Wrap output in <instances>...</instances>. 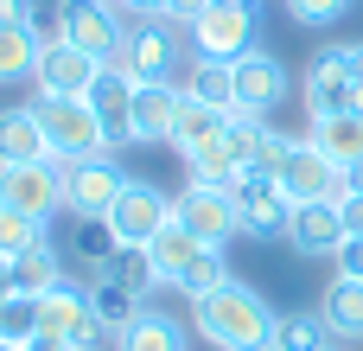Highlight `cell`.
I'll use <instances>...</instances> for the list:
<instances>
[{"mask_svg":"<svg viewBox=\"0 0 363 351\" xmlns=\"http://www.w3.org/2000/svg\"><path fill=\"white\" fill-rule=\"evenodd\" d=\"M274 307L249 288V281H223V288H211V294H198L191 301V333L204 339V345L217 351H262L268 339H274Z\"/></svg>","mask_w":363,"mask_h":351,"instance_id":"obj_1","label":"cell"},{"mask_svg":"<svg viewBox=\"0 0 363 351\" xmlns=\"http://www.w3.org/2000/svg\"><path fill=\"white\" fill-rule=\"evenodd\" d=\"M32 109H38L45 141H51V160L77 166V160H102V153H115V134L96 122V109H89L83 96H38Z\"/></svg>","mask_w":363,"mask_h":351,"instance_id":"obj_2","label":"cell"},{"mask_svg":"<svg viewBox=\"0 0 363 351\" xmlns=\"http://www.w3.org/2000/svg\"><path fill=\"white\" fill-rule=\"evenodd\" d=\"M230 198H236L242 237H255V243H287V230H294V198L281 192L274 166H242V173L230 179Z\"/></svg>","mask_w":363,"mask_h":351,"instance_id":"obj_3","label":"cell"},{"mask_svg":"<svg viewBox=\"0 0 363 351\" xmlns=\"http://www.w3.org/2000/svg\"><path fill=\"white\" fill-rule=\"evenodd\" d=\"M121 70H134L140 83H172V70L185 64V26L153 13V19H128V38L115 51Z\"/></svg>","mask_w":363,"mask_h":351,"instance_id":"obj_4","label":"cell"},{"mask_svg":"<svg viewBox=\"0 0 363 351\" xmlns=\"http://www.w3.org/2000/svg\"><path fill=\"white\" fill-rule=\"evenodd\" d=\"M274 179H281V192L294 198V205H319V198H345V173L313 147V134H287L281 141V153H274Z\"/></svg>","mask_w":363,"mask_h":351,"instance_id":"obj_5","label":"cell"},{"mask_svg":"<svg viewBox=\"0 0 363 351\" xmlns=\"http://www.w3.org/2000/svg\"><path fill=\"white\" fill-rule=\"evenodd\" d=\"M51 38H64V45L108 64L121 51V38H128V13L115 0H57V32Z\"/></svg>","mask_w":363,"mask_h":351,"instance_id":"obj_6","label":"cell"},{"mask_svg":"<svg viewBox=\"0 0 363 351\" xmlns=\"http://www.w3.org/2000/svg\"><path fill=\"white\" fill-rule=\"evenodd\" d=\"M172 224H185L198 243H230V237H242V217H236L230 185H198V179H185V192L172 198Z\"/></svg>","mask_w":363,"mask_h":351,"instance_id":"obj_7","label":"cell"},{"mask_svg":"<svg viewBox=\"0 0 363 351\" xmlns=\"http://www.w3.org/2000/svg\"><path fill=\"white\" fill-rule=\"evenodd\" d=\"M191 51H198V58H217V64H236V58L262 51V45H255V13L211 0V6L191 19Z\"/></svg>","mask_w":363,"mask_h":351,"instance_id":"obj_8","label":"cell"},{"mask_svg":"<svg viewBox=\"0 0 363 351\" xmlns=\"http://www.w3.org/2000/svg\"><path fill=\"white\" fill-rule=\"evenodd\" d=\"M121 192H128V173L115 166V153L64 166V211L70 217H108Z\"/></svg>","mask_w":363,"mask_h":351,"instance_id":"obj_9","label":"cell"},{"mask_svg":"<svg viewBox=\"0 0 363 351\" xmlns=\"http://www.w3.org/2000/svg\"><path fill=\"white\" fill-rule=\"evenodd\" d=\"M166 224H172V198H166L160 185H147V179H128V192H121V198H115V211H108L115 243L147 249V243H153Z\"/></svg>","mask_w":363,"mask_h":351,"instance_id":"obj_10","label":"cell"},{"mask_svg":"<svg viewBox=\"0 0 363 351\" xmlns=\"http://www.w3.org/2000/svg\"><path fill=\"white\" fill-rule=\"evenodd\" d=\"M0 205L26 211V217H45L64 211V160H38V166H0Z\"/></svg>","mask_w":363,"mask_h":351,"instance_id":"obj_11","label":"cell"},{"mask_svg":"<svg viewBox=\"0 0 363 351\" xmlns=\"http://www.w3.org/2000/svg\"><path fill=\"white\" fill-rule=\"evenodd\" d=\"M96 70H102V58H89V51H77V45H64V38H45L32 90H38V96H89Z\"/></svg>","mask_w":363,"mask_h":351,"instance_id":"obj_12","label":"cell"},{"mask_svg":"<svg viewBox=\"0 0 363 351\" xmlns=\"http://www.w3.org/2000/svg\"><path fill=\"white\" fill-rule=\"evenodd\" d=\"M281 96H287V64L274 51L236 58V115H274Z\"/></svg>","mask_w":363,"mask_h":351,"instance_id":"obj_13","label":"cell"},{"mask_svg":"<svg viewBox=\"0 0 363 351\" xmlns=\"http://www.w3.org/2000/svg\"><path fill=\"white\" fill-rule=\"evenodd\" d=\"M134 96H140V77L134 70H121L115 58L96 70V83H89V109H96V122L115 134V147H128V122H134Z\"/></svg>","mask_w":363,"mask_h":351,"instance_id":"obj_14","label":"cell"},{"mask_svg":"<svg viewBox=\"0 0 363 351\" xmlns=\"http://www.w3.org/2000/svg\"><path fill=\"white\" fill-rule=\"evenodd\" d=\"M179 109H185V90L179 83H140L134 96V122H128V141L134 147H172V128H179Z\"/></svg>","mask_w":363,"mask_h":351,"instance_id":"obj_15","label":"cell"},{"mask_svg":"<svg viewBox=\"0 0 363 351\" xmlns=\"http://www.w3.org/2000/svg\"><path fill=\"white\" fill-rule=\"evenodd\" d=\"M345 211H338V198H319V205H294V230H287V243L300 249V256H338L345 249Z\"/></svg>","mask_w":363,"mask_h":351,"instance_id":"obj_16","label":"cell"},{"mask_svg":"<svg viewBox=\"0 0 363 351\" xmlns=\"http://www.w3.org/2000/svg\"><path fill=\"white\" fill-rule=\"evenodd\" d=\"M51 160V141L38 128V109L19 102V109H0V166H38Z\"/></svg>","mask_w":363,"mask_h":351,"instance_id":"obj_17","label":"cell"},{"mask_svg":"<svg viewBox=\"0 0 363 351\" xmlns=\"http://www.w3.org/2000/svg\"><path fill=\"white\" fill-rule=\"evenodd\" d=\"M115 351H191V333H185V320H172L160 307H140V320L128 333H115Z\"/></svg>","mask_w":363,"mask_h":351,"instance_id":"obj_18","label":"cell"},{"mask_svg":"<svg viewBox=\"0 0 363 351\" xmlns=\"http://www.w3.org/2000/svg\"><path fill=\"white\" fill-rule=\"evenodd\" d=\"M306 134H313V147H319L338 173L363 166V115H332V122H313Z\"/></svg>","mask_w":363,"mask_h":351,"instance_id":"obj_19","label":"cell"},{"mask_svg":"<svg viewBox=\"0 0 363 351\" xmlns=\"http://www.w3.org/2000/svg\"><path fill=\"white\" fill-rule=\"evenodd\" d=\"M300 102L313 122H332V115H357V83L332 77V70H313L306 64V83H300Z\"/></svg>","mask_w":363,"mask_h":351,"instance_id":"obj_20","label":"cell"},{"mask_svg":"<svg viewBox=\"0 0 363 351\" xmlns=\"http://www.w3.org/2000/svg\"><path fill=\"white\" fill-rule=\"evenodd\" d=\"M223 128H230V109H211V102L185 96V109H179V128H172V153H179V160H191V153H198V147H211Z\"/></svg>","mask_w":363,"mask_h":351,"instance_id":"obj_21","label":"cell"},{"mask_svg":"<svg viewBox=\"0 0 363 351\" xmlns=\"http://www.w3.org/2000/svg\"><path fill=\"white\" fill-rule=\"evenodd\" d=\"M13 281H19V294H51V288H64L70 281V269H64V249L57 243H38V249H26V256H13Z\"/></svg>","mask_w":363,"mask_h":351,"instance_id":"obj_22","label":"cell"},{"mask_svg":"<svg viewBox=\"0 0 363 351\" xmlns=\"http://www.w3.org/2000/svg\"><path fill=\"white\" fill-rule=\"evenodd\" d=\"M319 313H325V326L338 333V345L363 339V281H351V275H332V288H325Z\"/></svg>","mask_w":363,"mask_h":351,"instance_id":"obj_23","label":"cell"},{"mask_svg":"<svg viewBox=\"0 0 363 351\" xmlns=\"http://www.w3.org/2000/svg\"><path fill=\"white\" fill-rule=\"evenodd\" d=\"M38 26H0V83H32L38 77Z\"/></svg>","mask_w":363,"mask_h":351,"instance_id":"obj_24","label":"cell"},{"mask_svg":"<svg viewBox=\"0 0 363 351\" xmlns=\"http://www.w3.org/2000/svg\"><path fill=\"white\" fill-rule=\"evenodd\" d=\"M198 249H204V243H198L185 224H166V230L147 243V256H153V269H160V281H166V288H179V275L198 262Z\"/></svg>","mask_w":363,"mask_h":351,"instance_id":"obj_25","label":"cell"},{"mask_svg":"<svg viewBox=\"0 0 363 351\" xmlns=\"http://www.w3.org/2000/svg\"><path fill=\"white\" fill-rule=\"evenodd\" d=\"M89 313L102 320V333H128L140 320V294L121 288V281H108V275H96L89 281Z\"/></svg>","mask_w":363,"mask_h":351,"instance_id":"obj_26","label":"cell"},{"mask_svg":"<svg viewBox=\"0 0 363 351\" xmlns=\"http://www.w3.org/2000/svg\"><path fill=\"white\" fill-rule=\"evenodd\" d=\"M38 320H45V333H51V339H70L83 320H96V313H89V288H77V281L51 288V294L38 301Z\"/></svg>","mask_w":363,"mask_h":351,"instance_id":"obj_27","label":"cell"},{"mask_svg":"<svg viewBox=\"0 0 363 351\" xmlns=\"http://www.w3.org/2000/svg\"><path fill=\"white\" fill-rule=\"evenodd\" d=\"M268 345H274V351H332V345H338V333L325 326V313H281Z\"/></svg>","mask_w":363,"mask_h":351,"instance_id":"obj_28","label":"cell"},{"mask_svg":"<svg viewBox=\"0 0 363 351\" xmlns=\"http://www.w3.org/2000/svg\"><path fill=\"white\" fill-rule=\"evenodd\" d=\"M185 96L211 102V109H236V64H217V58H198L185 70Z\"/></svg>","mask_w":363,"mask_h":351,"instance_id":"obj_29","label":"cell"},{"mask_svg":"<svg viewBox=\"0 0 363 351\" xmlns=\"http://www.w3.org/2000/svg\"><path fill=\"white\" fill-rule=\"evenodd\" d=\"M115 249H121V243H115L108 217H77V224H70V256L89 269V281L108 269V256H115Z\"/></svg>","mask_w":363,"mask_h":351,"instance_id":"obj_30","label":"cell"},{"mask_svg":"<svg viewBox=\"0 0 363 351\" xmlns=\"http://www.w3.org/2000/svg\"><path fill=\"white\" fill-rule=\"evenodd\" d=\"M102 275H108V281H121V288H134L140 301H147L153 288H166V281H160V269H153V256H147V249H128V243L108 256V269H102Z\"/></svg>","mask_w":363,"mask_h":351,"instance_id":"obj_31","label":"cell"},{"mask_svg":"<svg viewBox=\"0 0 363 351\" xmlns=\"http://www.w3.org/2000/svg\"><path fill=\"white\" fill-rule=\"evenodd\" d=\"M185 173H191V179H198V185H230V179H236V173H242V160H236V147H230V141H223V134H217V141H211V147H198V153H191V160H185Z\"/></svg>","mask_w":363,"mask_h":351,"instance_id":"obj_32","label":"cell"},{"mask_svg":"<svg viewBox=\"0 0 363 351\" xmlns=\"http://www.w3.org/2000/svg\"><path fill=\"white\" fill-rule=\"evenodd\" d=\"M45 333V320H38V294H13V301H0V339L6 345H32Z\"/></svg>","mask_w":363,"mask_h":351,"instance_id":"obj_33","label":"cell"},{"mask_svg":"<svg viewBox=\"0 0 363 351\" xmlns=\"http://www.w3.org/2000/svg\"><path fill=\"white\" fill-rule=\"evenodd\" d=\"M38 243H51V237H45V217H26V211L0 205V256L13 262V256H26V249H38Z\"/></svg>","mask_w":363,"mask_h":351,"instance_id":"obj_34","label":"cell"},{"mask_svg":"<svg viewBox=\"0 0 363 351\" xmlns=\"http://www.w3.org/2000/svg\"><path fill=\"white\" fill-rule=\"evenodd\" d=\"M313 70H332V77H345V83H357V90H363V38H338V45H325V51L313 58Z\"/></svg>","mask_w":363,"mask_h":351,"instance_id":"obj_35","label":"cell"},{"mask_svg":"<svg viewBox=\"0 0 363 351\" xmlns=\"http://www.w3.org/2000/svg\"><path fill=\"white\" fill-rule=\"evenodd\" d=\"M287 13H294L300 26H332V19L351 13V0H287Z\"/></svg>","mask_w":363,"mask_h":351,"instance_id":"obj_36","label":"cell"},{"mask_svg":"<svg viewBox=\"0 0 363 351\" xmlns=\"http://www.w3.org/2000/svg\"><path fill=\"white\" fill-rule=\"evenodd\" d=\"M332 262H338V275H351V281H363V237H345V249H338Z\"/></svg>","mask_w":363,"mask_h":351,"instance_id":"obj_37","label":"cell"},{"mask_svg":"<svg viewBox=\"0 0 363 351\" xmlns=\"http://www.w3.org/2000/svg\"><path fill=\"white\" fill-rule=\"evenodd\" d=\"M0 26H38V0H0Z\"/></svg>","mask_w":363,"mask_h":351,"instance_id":"obj_38","label":"cell"},{"mask_svg":"<svg viewBox=\"0 0 363 351\" xmlns=\"http://www.w3.org/2000/svg\"><path fill=\"white\" fill-rule=\"evenodd\" d=\"M338 211H345V230L363 237V192H345V198H338Z\"/></svg>","mask_w":363,"mask_h":351,"instance_id":"obj_39","label":"cell"},{"mask_svg":"<svg viewBox=\"0 0 363 351\" xmlns=\"http://www.w3.org/2000/svg\"><path fill=\"white\" fill-rule=\"evenodd\" d=\"M128 19H153V13H172V0H115Z\"/></svg>","mask_w":363,"mask_h":351,"instance_id":"obj_40","label":"cell"},{"mask_svg":"<svg viewBox=\"0 0 363 351\" xmlns=\"http://www.w3.org/2000/svg\"><path fill=\"white\" fill-rule=\"evenodd\" d=\"M204 6H211V0H172V13H166V19H179V26H185V32H191V19H198V13H204Z\"/></svg>","mask_w":363,"mask_h":351,"instance_id":"obj_41","label":"cell"},{"mask_svg":"<svg viewBox=\"0 0 363 351\" xmlns=\"http://www.w3.org/2000/svg\"><path fill=\"white\" fill-rule=\"evenodd\" d=\"M13 294H19V281H13V262L0 256V301H13Z\"/></svg>","mask_w":363,"mask_h":351,"instance_id":"obj_42","label":"cell"},{"mask_svg":"<svg viewBox=\"0 0 363 351\" xmlns=\"http://www.w3.org/2000/svg\"><path fill=\"white\" fill-rule=\"evenodd\" d=\"M26 351H70V345H64V339H51V333H38V339H32Z\"/></svg>","mask_w":363,"mask_h":351,"instance_id":"obj_43","label":"cell"},{"mask_svg":"<svg viewBox=\"0 0 363 351\" xmlns=\"http://www.w3.org/2000/svg\"><path fill=\"white\" fill-rule=\"evenodd\" d=\"M345 192H363V166H351V173H345Z\"/></svg>","mask_w":363,"mask_h":351,"instance_id":"obj_44","label":"cell"},{"mask_svg":"<svg viewBox=\"0 0 363 351\" xmlns=\"http://www.w3.org/2000/svg\"><path fill=\"white\" fill-rule=\"evenodd\" d=\"M217 6H249V13H255V0H217Z\"/></svg>","mask_w":363,"mask_h":351,"instance_id":"obj_45","label":"cell"},{"mask_svg":"<svg viewBox=\"0 0 363 351\" xmlns=\"http://www.w3.org/2000/svg\"><path fill=\"white\" fill-rule=\"evenodd\" d=\"M0 351H26V345H6V339H0Z\"/></svg>","mask_w":363,"mask_h":351,"instance_id":"obj_46","label":"cell"},{"mask_svg":"<svg viewBox=\"0 0 363 351\" xmlns=\"http://www.w3.org/2000/svg\"><path fill=\"white\" fill-rule=\"evenodd\" d=\"M357 115H363V90H357Z\"/></svg>","mask_w":363,"mask_h":351,"instance_id":"obj_47","label":"cell"},{"mask_svg":"<svg viewBox=\"0 0 363 351\" xmlns=\"http://www.w3.org/2000/svg\"><path fill=\"white\" fill-rule=\"evenodd\" d=\"M262 351H274V345H262Z\"/></svg>","mask_w":363,"mask_h":351,"instance_id":"obj_48","label":"cell"},{"mask_svg":"<svg viewBox=\"0 0 363 351\" xmlns=\"http://www.w3.org/2000/svg\"><path fill=\"white\" fill-rule=\"evenodd\" d=\"M332 351H345V345H332Z\"/></svg>","mask_w":363,"mask_h":351,"instance_id":"obj_49","label":"cell"}]
</instances>
